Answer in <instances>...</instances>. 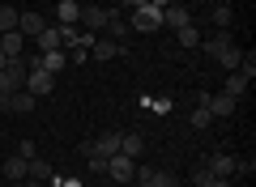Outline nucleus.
Segmentation results:
<instances>
[{
    "label": "nucleus",
    "instance_id": "obj_32",
    "mask_svg": "<svg viewBox=\"0 0 256 187\" xmlns=\"http://www.w3.org/2000/svg\"><path fill=\"white\" fill-rule=\"evenodd\" d=\"M141 4H150V0H120V9H141Z\"/></svg>",
    "mask_w": 256,
    "mask_h": 187
},
{
    "label": "nucleus",
    "instance_id": "obj_35",
    "mask_svg": "<svg viewBox=\"0 0 256 187\" xmlns=\"http://www.w3.org/2000/svg\"><path fill=\"white\" fill-rule=\"evenodd\" d=\"M150 4H158V9H166V4H175V0H150Z\"/></svg>",
    "mask_w": 256,
    "mask_h": 187
},
{
    "label": "nucleus",
    "instance_id": "obj_34",
    "mask_svg": "<svg viewBox=\"0 0 256 187\" xmlns=\"http://www.w3.org/2000/svg\"><path fill=\"white\" fill-rule=\"evenodd\" d=\"M210 187H235V183H230V179H214Z\"/></svg>",
    "mask_w": 256,
    "mask_h": 187
},
{
    "label": "nucleus",
    "instance_id": "obj_25",
    "mask_svg": "<svg viewBox=\"0 0 256 187\" xmlns=\"http://www.w3.org/2000/svg\"><path fill=\"white\" fill-rule=\"evenodd\" d=\"M4 30H18V9L13 4H0V34Z\"/></svg>",
    "mask_w": 256,
    "mask_h": 187
},
{
    "label": "nucleus",
    "instance_id": "obj_1",
    "mask_svg": "<svg viewBox=\"0 0 256 187\" xmlns=\"http://www.w3.org/2000/svg\"><path fill=\"white\" fill-rule=\"evenodd\" d=\"M201 47H205V55H210V60H218L222 68H230V72L239 68V60H244V51L235 47V38H230V30H218L214 38H201Z\"/></svg>",
    "mask_w": 256,
    "mask_h": 187
},
{
    "label": "nucleus",
    "instance_id": "obj_5",
    "mask_svg": "<svg viewBox=\"0 0 256 187\" xmlns=\"http://www.w3.org/2000/svg\"><path fill=\"white\" fill-rule=\"evenodd\" d=\"M34 94H26V89H18V94H0V111H13V115H30L34 111Z\"/></svg>",
    "mask_w": 256,
    "mask_h": 187
},
{
    "label": "nucleus",
    "instance_id": "obj_21",
    "mask_svg": "<svg viewBox=\"0 0 256 187\" xmlns=\"http://www.w3.org/2000/svg\"><path fill=\"white\" fill-rule=\"evenodd\" d=\"M26 179H34V183H43V179H56V170L47 166L43 158H30V166H26Z\"/></svg>",
    "mask_w": 256,
    "mask_h": 187
},
{
    "label": "nucleus",
    "instance_id": "obj_24",
    "mask_svg": "<svg viewBox=\"0 0 256 187\" xmlns=\"http://www.w3.org/2000/svg\"><path fill=\"white\" fill-rule=\"evenodd\" d=\"M175 34H180V47H201V30L196 26H180Z\"/></svg>",
    "mask_w": 256,
    "mask_h": 187
},
{
    "label": "nucleus",
    "instance_id": "obj_20",
    "mask_svg": "<svg viewBox=\"0 0 256 187\" xmlns=\"http://www.w3.org/2000/svg\"><path fill=\"white\" fill-rule=\"evenodd\" d=\"M34 47L38 51H56L60 47V26H43V34L34 38Z\"/></svg>",
    "mask_w": 256,
    "mask_h": 187
},
{
    "label": "nucleus",
    "instance_id": "obj_16",
    "mask_svg": "<svg viewBox=\"0 0 256 187\" xmlns=\"http://www.w3.org/2000/svg\"><path fill=\"white\" fill-rule=\"evenodd\" d=\"M102 38H111V43H124V38H128V21L120 17L116 9H111V17H107V30H102Z\"/></svg>",
    "mask_w": 256,
    "mask_h": 187
},
{
    "label": "nucleus",
    "instance_id": "obj_18",
    "mask_svg": "<svg viewBox=\"0 0 256 187\" xmlns=\"http://www.w3.org/2000/svg\"><path fill=\"white\" fill-rule=\"evenodd\" d=\"M248 85H252V81H248L244 77V72H230V77H226V89H222V94H230V98H244V94H248Z\"/></svg>",
    "mask_w": 256,
    "mask_h": 187
},
{
    "label": "nucleus",
    "instance_id": "obj_29",
    "mask_svg": "<svg viewBox=\"0 0 256 187\" xmlns=\"http://www.w3.org/2000/svg\"><path fill=\"white\" fill-rule=\"evenodd\" d=\"M210 183H214L210 166H196V175H192V187H210Z\"/></svg>",
    "mask_w": 256,
    "mask_h": 187
},
{
    "label": "nucleus",
    "instance_id": "obj_2",
    "mask_svg": "<svg viewBox=\"0 0 256 187\" xmlns=\"http://www.w3.org/2000/svg\"><path fill=\"white\" fill-rule=\"evenodd\" d=\"M128 30H137V34H154V30H162V9H158V4L128 9Z\"/></svg>",
    "mask_w": 256,
    "mask_h": 187
},
{
    "label": "nucleus",
    "instance_id": "obj_36",
    "mask_svg": "<svg viewBox=\"0 0 256 187\" xmlns=\"http://www.w3.org/2000/svg\"><path fill=\"white\" fill-rule=\"evenodd\" d=\"M4 64H9V60H4V55H0V68H4Z\"/></svg>",
    "mask_w": 256,
    "mask_h": 187
},
{
    "label": "nucleus",
    "instance_id": "obj_9",
    "mask_svg": "<svg viewBox=\"0 0 256 187\" xmlns=\"http://www.w3.org/2000/svg\"><path fill=\"white\" fill-rule=\"evenodd\" d=\"M205 166H210L214 179H230V175H235V166H239V158H230V153H214Z\"/></svg>",
    "mask_w": 256,
    "mask_h": 187
},
{
    "label": "nucleus",
    "instance_id": "obj_15",
    "mask_svg": "<svg viewBox=\"0 0 256 187\" xmlns=\"http://www.w3.org/2000/svg\"><path fill=\"white\" fill-rule=\"evenodd\" d=\"M90 55H94V60H116V55H124V43H111V38H94Z\"/></svg>",
    "mask_w": 256,
    "mask_h": 187
},
{
    "label": "nucleus",
    "instance_id": "obj_30",
    "mask_svg": "<svg viewBox=\"0 0 256 187\" xmlns=\"http://www.w3.org/2000/svg\"><path fill=\"white\" fill-rule=\"evenodd\" d=\"M235 72H244V77L252 81V77H256V55H244V60H239V68H235Z\"/></svg>",
    "mask_w": 256,
    "mask_h": 187
},
{
    "label": "nucleus",
    "instance_id": "obj_11",
    "mask_svg": "<svg viewBox=\"0 0 256 187\" xmlns=\"http://www.w3.org/2000/svg\"><path fill=\"white\" fill-rule=\"evenodd\" d=\"M162 26H171V30H180V26H192V13L184 9L180 0H175V4H166V9H162Z\"/></svg>",
    "mask_w": 256,
    "mask_h": 187
},
{
    "label": "nucleus",
    "instance_id": "obj_10",
    "mask_svg": "<svg viewBox=\"0 0 256 187\" xmlns=\"http://www.w3.org/2000/svg\"><path fill=\"white\" fill-rule=\"evenodd\" d=\"M43 26H47V21L38 17V13H18V34L26 38V43H30V38H38V34H43Z\"/></svg>",
    "mask_w": 256,
    "mask_h": 187
},
{
    "label": "nucleus",
    "instance_id": "obj_8",
    "mask_svg": "<svg viewBox=\"0 0 256 187\" xmlns=\"http://www.w3.org/2000/svg\"><path fill=\"white\" fill-rule=\"evenodd\" d=\"M0 55H4V60H22V55H26V38H22L18 30H4V34H0Z\"/></svg>",
    "mask_w": 256,
    "mask_h": 187
},
{
    "label": "nucleus",
    "instance_id": "obj_13",
    "mask_svg": "<svg viewBox=\"0 0 256 187\" xmlns=\"http://www.w3.org/2000/svg\"><path fill=\"white\" fill-rule=\"evenodd\" d=\"M56 21H60V26H77V21H82V4H77V0H60V4H56Z\"/></svg>",
    "mask_w": 256,
    "mask_h": 187
},
{
    "label": "nucleus",
    "instance_id": "obj_14",
    "mask_svg": "<svg viewBox=\"0 0 256 187\" xmlns=\"http://www.w3.org/2000/svg\"><path fill=\"white\" fill-rule=\"evenodd\" d=\"M120 153H124V158H132V162H137L141 153H146V141H141L137 132H120Z\"/></svg>",
    "mask_w": 256,
    "mask_h": 187
},
{
    "label": "nucleus",
    "instance_id": "obj_6",
    "mask_svg": "<svg viewBox=\"0 0 256 187\" xmlns=\"http://www.w3.org/2000/svg\"><path fill=\"white\" fill-rule=\"evenodd\" d=\"M52 89H56V77H52V72H43V68L26 72V94H34V98H43V94H52Z\"/></svg>",
    "mask_w": 256,
    "mask_h": 187
},
{
    "label": "nucleus",
    "instance_id": "obj_22",
    "mask_svg": "<svg viewBox=\"0 0 256 187\" xmlns=\"http://www.w3.org/2000/svg\"><path fill=\"white\" fill-rule=\"evenodd\" d=\"M90 145L102 153V158H111V153H120V132H102L98 141H90Z\"/></svg>",
    "mask_w": 256,
    "mask_h": 187
},
{
    "label": "nucleus",
    "instance_id": "obj_7",
    "mask_svg": "<svg viewBox=\"0 0 256 187\" xmlns=\"http://www.w3.org/2000/svg\"><path fill=\"white\" fill-rule=\"evenodd\" d=\"M107 17H111V9H102V4H82V26H90L94 34L107 30Z\"/></svg>",
    "mask_w": 256,
    "mask_h": 187
},
{
    "label": "nucleus",
    "instance_id": "obj_37",
    "mask_svg": "<svg viewBox=\"0 0 256 187\" xmlns=\"http://www.w3.org/2000/svg\"><path fill=\"white\" fill-rule=\"evenodd\" d=\"M116 187H124V183H116Z\"/></svg>",
    "mask_w": 256,
    "mask_h": 187
},
{
    "label": "nucleus",
    "instance_id": "obj_33",
    "mask_svg": "<svg viewBox=\"0 0 256 187\" xmlns=\"http://www.w3.org/2000/svg\"><path fill=\"white\" fill-rule=\"evenodd\" d=\"M13 187H38V183H34V179H18V183H13Z\"/></svg>",
    "mask_w": 256,
    "mask_h": 187
},
{
    "label": "nucleus",
    "instance_id": "obj_12",
    "mask_svg": "<svg viewBox=\"0 0 256 187\" xmlns=\"http://www.w3.org/2000/svg\"><path fill=\"white\" fill-rule=\"evenodd\" d=\"M64 64H68L64 47H56V51H38V68H43V72H52V77H56V72L64 68Z\"/></svg>",
    "mask_w": 256,
    "mask_h": 187
},
{
    "label": "nucleus",
    "instance_id": "obj_27",
    "mask_svg": "<svg viewBox=\"0 0 256 187\" xmlns=\"http://www.w3.org/2000/svg\"><path fill=\"white\" fill-rule=\"evenodd\" d=\"M150 187H180V179H175L171 170H154V175H150Z\"/></svg>",
    "mask_w": 256,
    "mask_h": 187
},
{
    "label": "nucleus",
    "instance_id": "obj_31",
    "mask_svg": "<svg viewBox=\"0 0 256 187\" xmlns=\"http://www.w3.org/2000/svg\"><path fill=\"white\" fill-rule=\"evenodd\" d=\"M18 153H22V158H38V149H34V141H22V145H18Z\"/></svg>",
    "mask_w": 256,
    "mask_h": 187
},
{
    "label": "nucleus",
    "instance_id": "obj_17",
    "mask_svg": "<svg viewBox=\"0 0 256 187\" xmlns=\"http://www.w3.org/2000/svg\"><path fill=\"white\" fill-rule=\"evenodd\" d=\"M205 107H210V115L218 119V115H230V111H235V98H230V94H210Z\"/></svg>",
    "mask_w": 256,
    "mask_h": 187
},
{
    "label": "nucleus",
    "instance_id": "obj_26",
    "mask_svg": "<svg viewBox=\"0 0 256 187\" xmlns=\"http://www.w3.org/2000/svg\"><path fill=\"white\" fill-rule=\"evenodd\" d=\"M188 124H192V128H210V124H214V115H210V107H192V115H188Z\"/></svg>",
    "mask_w": 256,
    "mask_h": 187
},
{
    "label": "nucleus",
    "instance_id": "obj_28",
    "mask_svg": "<svg viewBox=\"0 0 256 187\" xmlns=\"http://www.w3.org/2000/svg\"><path fill=\"white\" fill-rule=\"evenodd\" d=\"M230 17H235L230 4H218V9H214V26H218V30H230Z\"/></svg>",
    "mask_w": 256,
    "mask_h": 187
},
{
    "label": "nucleus",
    "instance_id": "obj_4",
    "mask_svg": "<svg viewBox=\"0 0 256 187\" xmlns=\"http://www.w3.org/2000/svg\"><path fill=\"white\" fill-rule=\"evenodd\" d=\"M102 175H111V183H124V187H128V183H132V175H137V162L124 158V153H111Z\"/></svg>",
    "mask_w": 256,
    "mask_h": 187
},
{
    "label": "nucleus",
    "instance_id": "obj_3",
    "mask_svg": "<svg viewBox=\"0 0 256 187\" xmlns=\"http://www.w3.org/2000/svg\"><path fill=\"white\" fill-rule=\"evenodd\" d=\"M18 89H26V64L9 60L0 68V94H18Z\"/></svg>",
    "mask_w": 256,
    "mask_h": 187
},
{
    "label": "nucleus",
    "instance_id": "obj_23",
    "mask_svg": "<svg viewBox=\"0 0 256 187\" xmlns=\"http://www.w3.org/2000/svg\"><path fill=\"white\" fill-rule=\"evenodd\" d=\"M82 153H86V162H90V170H94V175H102V170H107V158H102V153L94 149V145H82Z\"/></svg>",
    "mask_w": 256,
    "mask_h": 187
},
{
    "label": "nucleus",
    "instance_id": "obj_19",
    "mask_svg": "<svg viewBox=\"0 0 256 187\" xmlns=\"http://www.w3.org/2000/svg\"><path fill=\"white\" fill-rule=\"evenodd\" d=\"M26 166H30V158H22V153H13V158L4 162V175H9V183H18V179H26Z\"/></svg>",
    "mask_w": 256,
    "mask_h": 187
}]
</instances>
